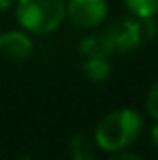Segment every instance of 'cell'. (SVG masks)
Returning a JSON list of instances; mask_svg holds the SVG:
<instances>
[{
    "mask_svg": "<svg viewBox=\"0 0 158 160\" xmlns=\"http://www.w3.org/2000/svg\"><path fill=\"white\" fill-rule=\"evenodd\" d=\"M144 120L134 109H118L110 112L95 126V144L106 152H120L138 140L142 134Z\"/></svg>",
    "mask_w": 158,
    "mask_h": 160,
    "instance_id": "obj_1",
    "label": "cell"
},
{
    "mask_svg": "<svg viewBox=\"0 0 158 160\" xmlns=\"http://www.w3.org/2000/svg\"><path fill=\"white\" fill-rule=\"evenodd\" d=\"M16 20L28 32H53L67 18L65 0H16Z\"/></svg>",
    "mask_w": 158,
    "mask_h": 160,
    "instance_id": "obj_2",
    "label": "cell"
},
{
    "mask_svg": "<svg viewBox=\"0 0 158 160\" xmlns=\"http://www.w3.org/2000/svg\"><path fill=\"white\" fill-rule=\"evenodd\" d=\"M106 35L110 37L111 47L118 53H132L138 47L146 45L156 35L152 18H140V16H120L111 20Z\"/></svg>",
    "mask_w": 158,
    "mask_h": 160,
    "instance_id": "obj_3",
    "label": "cell"
},
{
    "mask_svg": "<svg viewBox=\"0 0 158 160\" xmlns=\"http://www.w3.org/2000/svg\"><path fill=\"white\" fill-rule=\"evenodd\" d=\"M107 0H69L67 18L77 28H95L107 18Z\"/></svg>",
    "mask_w": 158,
    "mask_h": 160,
    "instance_id": "obj_4",
    "label": "cell"
},
{
    "mask_svg": "<svg viewBox=\"0 0 158 160\" xmlns=\"http://www.w3.org/2000/svg\"><path fill=\"white\" fill-rule=\"evenodd\" d=\"M32 53V41L22 31L0 32V55L10 61H24Z\"/></svg>",
    "mask_w": 158,
    "mask_h": 160,
    "instance_id": "obj_5",
    "label": "cell"
},
{
    "mask_svg": "<svg viewBox=\"0 0 158 160\" xmlns=\"http://www.w3.org/2000/svg\"><path fill=\"white\" fill-rule=\"evenodd\" d=\"M79 51L85 59H95V57L107 59L114 53V47H111V41L106 32H97V35H89L85 39H81Z\"/></svg>",
    "mask_w": 158,
    "mask_h": 160,
    "instance_id": "obj_6",
    "label": "cell"
},
{
    "mask_svg": "<svg viewBox=\"0 0 158 160\" xmlns=\"http://www.w3.org/2000/svg\"><path fill=\"white\" fill-rule=\"evenodd\" d=\"M95 138L89 134H73L69 140V154L71 160H95Z\"/></svg>",
    "mask_w": 158,
    "mask_h": 160,
    "instance_id": "obj_7",
    "label": "cell"
},
{
    "mask_svg": "<svg viewBox=\"0 0 158 160\" xmlns=\"http://www.w3.org/2000/svg\"><path fill=\"white\" fill-rule=\"evenodd\" d=\"M81 71L89 81H95V83H101L106 81L107 77L111 75V65L107 59L103 57H95V59H85L81 65Z\"/></svg>",
    "mask_w": 158,
    "mask_h": 160,
    "instance_id": "obj_8",
    "label": "cell"
},
{
    "mask_svg": "<svg viewBox=\"0 0 158 160\" xmlns=\"http://www.w3.org/2000/svg\"><path fill=\"white\" fill-rule=\"evenodd\" d=\"M128 10L140 18H154L158 12V0H124Z\"/></svg>",
    "mask_w": 158,
    "mask_h": 160,
    "instance_id": "obj_9",
    "label": "cell"
},
{
    "mask_svg": "<svg viewBox=\"0 0 158 160\" xmlns=\"http://www.w3.org/2000/svg\"><path fill=\"white\" fill-rule=\"evenodd\" d=\"M146 109L152 118L158 122V81L152 83V87L148 89V95H146Z\"/></svg>",
    "mask_w": 158,
    "mask_h": 160,
    "instance_id": "obj_10",
    "label": "cell"
},
{
    "mask_svg": "<svg viewBox=\"0 0 158 160\" xmlns=\"http://www.w3.org/2000/svg\"><path fill=\"white\" fill-rule=\"evenodd\" d=\"M107 160H142L136 152H130V150H120V152H114V156Z\"/></svg>",
    "mask_w": 158,
    "mask_h": 160,
    "instance_id": "obj_11",
    "label": "cell"
},
{
    "mask_svg": "<svg viewBox=\"0 0 158 160\" xmlns=\"http://www.w3.org/2000/svg\"><path fill=\"white\" fill-rule=\"evenodd\" d=\"M150 142L154 144V148H158V122H156V126H152V130H150Z\"/></svg>",
    "mask_w": 158,
    "mask_h": 160,
    "instance_id": "obj_12",
    "label": "cell"
},
{
    "mask_svg": "<svg viewBox=\"0 0 158 160\" xmlns=\"http://www.w3.org/2000/svg\"><path fill=\"white\" fill-rule=\"evenodd\" d=\"M14 4V0H0V10H8Z\"/></svg>",
    "mask_w": 158,
    "mask_h": 160,
    "instance_id": "obj_13",
    "label": "cell"
},
{
    "mask_svg": "<svg viewBox=\"0 0 158 160\" xmlns=\"http://www.w3.org/2000/svg\"><path fill=\"white\" fill-rule=\"evenodd\" d=\"M156 35H158V24H156Z\"/></svg>",
    "mask_w": 158,
    "mask_h": 160,
    "instance_id": "obj_14",
    "label": "cell"
}]
</instances>
